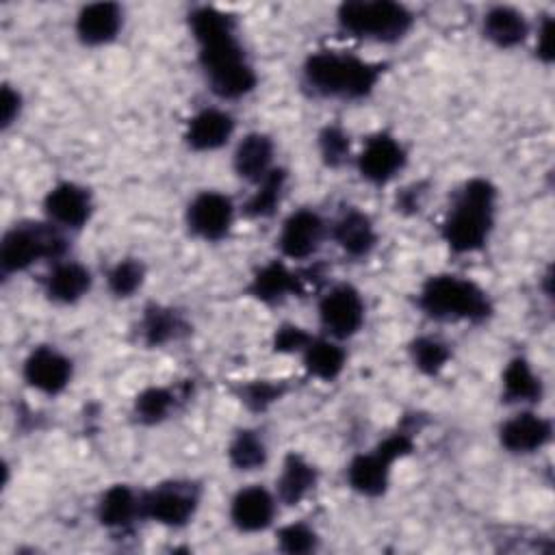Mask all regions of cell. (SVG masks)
<instances>
[{
    "label": "cell",
    "instance_id": "obj_32",
    "mask_svg": "<svg viewBox=\"0 0 555 555\" xmlns=\"http://www.w3.org/2000/svg\"><path fill=\"white\" fill-rule=\"evenodd\" d=\"M408 351L414 366L425 375H438L451 360V347L438 336H418Z\"/></svg>",
    "mask_w": 555,
    "mask_h": 555
},
{
    "label": "cell",
    "instance_id": "obj_24",
    "mask_svg": "<svg viewBox=\"0 0 555 555\" xmlns=\"http://www.w3.org/2000/svg\"><path fill=\"white\" fill-rule=\"evenodd\" d=\"M319 473L312 462H308L301 453H286L282 460V468L275 477V496L284 505L301 503L317 486Z\"/></svg>",
    "mask_w": 555,
    "mask_h": 555
},
{
    "label": "cell",
    "instance_id": "obj_12",
    "mask_svg": "<svg viewBox=\"0 0 555 555\" xmlns=\"http://www.w3.org/2000/svg\"><path fill=\"white\" fill-rule=\"evenodd\" d=\"M24 382L43 395H59L63 392L74 375L72 360L50 345L35 347L24 364H22Z\"/></svg>",
    "mask_w": 555,
    "mask_h": 555
},
{
    "label": "cell",
    "instance_id": "obj_15",
    "mask_svg": "<svg viewBox=\"0 0 555 555\" xmlns=\"http://www.w3.org/2000/svg\"><path fill=\"white\" fill-rule=\"evenodd\" d=\"M310 286L308 273L291 269L282 260H269L267 264L258 267L249 280V295L260 304H282L293 295H301Z\"/></svg>",
    "mask_w": 555,
    "mask_h": 555
},
{
    "label": "cell",
    "instance_id": "obj_17",
    "mask_svg": "<svg viewBox=\"0 0 555 555\" xmlns=\"http://www.w3.org/2000/svg\"><path fill=\"white\" fill-rule=\"evenodd\" d=\"M236 121L232 113L217 106L199 108L184 128V143L195 152H212L223 147L234 134Z\"/></svg>",
    "mask_w": 555,
    "mask_h": 555
},
{
    "label": "cell",
    "instance_id": "obj_27",
    "mask_svg": "<svg viewBox=\"0 0 555 555\" xmlns=\"http://www.w3.org/2000/svg\"><path fill=\"white\" fill-rule=\"evenodd\" d=\"M501 386L507 403H535L542 397V382L531 362L522 356H516L505 364Z\"/></svg>",
    "mask_w": 555,
    "mask_h": 555
},
{
    "label": "cell",
    "instance_id": "obj_25",
    "mask_svg": "<svg viewBox=\"0 0 555 555\" xmlns=\"http://www.w3.org/2000/svg\"><path fill=\"white\" fill-rule=\"evenodd\" d=\"M483 35L496 48H516L529 35V22L522 11L505 4L490 7L481 22Z\"/></svg>",
    "mask_w": 555,
    "mask_h": 555
},
{
    "label": "cell",
    "instance_id": "obj_29",
    "mask_svg": "<svg viewBox=\"0 0 555 555\" xmlns=\"http://www.w3.org/2000/svg\"><path fill=\"white\" fill-rule=\"evenodd\" d=\"M267 457H269V449L258 429H249V427L238 429L228 444V460L236 470H243V473L258 470L267 464Z\"/></svg>",
    "mask_w": 555,
    "mask_h": 555
},
{
    "label": "cell",
    "instance_id": "obj_28",
    "mask_svg": "<svg viewBox=\"0 0 555 555\" xmlns=\"http://www.w3.org/2000/svg\"><path fill=\"white\" fill-rule=\"evenodd\" d=\"M288 182V173L282 167H273L264 178H260L251 191V195L247 197V202L243 204V212L251 219H264L271 217L278 206L282 204L284 197V189Z\"/></svg>",
    "mask_w": 555,
    "mask_h": 555
},
{
    "label": "cell",
    "instance_id": "obj_11",
    "mask_svg": "<svg viewBox=\"0 0 555 555\" xmlns=\"http://www.w3.org/2000/svg\"><path fill=\"white\" fill-rule=\"evenodd\" d=\"M236 206L221 191H199L186 206V225L202 241H221L234 223Z\"/></svg>",
    "mask_w": 555,
    "mask_h": 555
},
{
    "label": "cell",
    "instance_id": "obj_18",
    "mask_svg": "<svg viewBox=\"0 0 555 555\" xmlns=\"http://www.w3.org/2000/svg\"><path fill=\"white\" fill-rule=\"evenodd\" d=\"M330 236L349 258H366L377 245V230L373 219L358 208L343 210L330 225Z\"/></svg>",
    "mask_w": 555,
    "mask_h": 555
},
{
    "label": "cell",
    "instance_id": "obj_30",
    "mask_svg": "<svg viewBox=\"0 0 555 555\" xmlns=\"http://www.w3.org/2000/svg\"><path fill=\"white\" fill-rule=\"evenodd\" d=\"M182 319L178 317L176 310L152 304L145 308L143 319H141V336L143 343L150 347H160L173 338H178V334L182 332Z\"/></svg>",
    "mask_w": 555,
    "mask_h": 555
},
{
    "label": "cell",
    "instance_id": "obj_3",
    "mask_svg": "<svg viewBox=\"0 0 555 555\" xmlns=\"http://www.w3.org/2000/svg\"><path fill=\"white\" fill-rule=\"evenodd\" d=\"M496 189L486 178H473L455 193L442 221V238L455 254L481 249L494 228Z\"/></svg>",
    "mask_w": 555,
    "mask_h": 555
},
{
    "label": "cell",
    "instance_id": "obj_14",
    "mask_svg": "<svg viewBox=\"0 0 555 555\" xmlns=\"http://www.w3.org/2000/svg\"><path fill=\"white\" fill-rule=\"evenodd\" d=\"M43 212L48 221L63 230H80L91 219L93 199L82 184L63 180L46 193Z\"/></svg>",
    "mask_w": 555,
    "mask_h": 555
},
{
    "label": "cell",
    "instance_id": "obj_34",
    "mask_svg": "<svg viewBox=\"0 0 555 555\" xmlns=\"http://www.w3.org/2000/svg\"><path fill=\"white\" fill-rule=\"evenodd\" d=\"M275 544L280 551L291 553V555L312 553L319 548V533L308 522L295 520V522L282 525L275 531Z\"/></svg>",
    "mask_w": 555,
    "mask_h": 555
},
{
    "label": "cell",
    "instance_id": "obj_33",
    "mask_svg": "<svg viewBox=\"0 0 555 555\" xmlns=\"http://www.w3.org/2000/svg\"><path fill=\"white\" fill-rule=\"evenodd\" d=\"M145 280V267L137 258L117 260L106 273V286L115 297H132Z\"/></svg>",
    "mask_w": 555,
    "mask_h": 555
},
{
    "label": "cell",
    "instance_id": "obj_39",
    "mask_svg": "<svg viewBox=\"0 0 555 555\" xmlns=\"http://www.w3.org/2000/svg\"><path fill=\"white\" fill-rule=\"evenodd\" d=\"M538 56L544 61L553 59V22L546 17L542 26L538 28V41H535Z\"/></svg>",
    "mask_w": 555,
    "mask_h": 555
},
{
    "label": "cell",
    "instance_id": "obj_26",
    "mask_svg": "<svg viewBox=\"0 0 555 555\" xmlns=\"http://www.w3.org/2000/svg\"><path fill=\"white\" fill-rule=\"evenodd\" d=\"M301 362L308 375L321 382H332L343 373L347 364V353L340 340L332 336H312L301 351Z\"/></svg>",
    "mask_w": 555,
    "mask_h": 555
},
{
    "label": "cell",
    "instance_id": "obj_20",
    "mask_svg": "<svg viewBox=\"0 0 555 555\" xmlns=\"http://www.w3.org/2000/svg\"><path fill=\"white\" fill-rule=\"evenodd\" d=\"M392 464L395 460H390L379 447L369 453H358L347 464V483L362 496H379L388 490Z\"/></svg>",
    "mask_w": 555,
    "mask_h": 555
},
{
    "label": "cell",
    "instance_id": "obj_9",
    "mask_svg": "<svg viewBox=\"0 0 555 555\" xmlns=\"http://www.w3.org/2000/svg\"><path fill=\"white\" fill-rule=\"evenodd\" d=\"M330 228L325 219L312 208L293 210L280 225L278 247L288 260H308L323 245Z\"/></svg>",
    "mask_w": 555,
    "mask_h": 555
},
{
    "label": "cell",
    "instance_id": "obj_35",
    "mask_svg": "<svg viewBox=\"0 0 555 555\" xmlns=\"http://www.w3.org/2000/svg\"><path fill=\"white\" fill-rule=\"evenodd\" d=\"M319 154L327 167H340L351 156L349 134L340 126H325L319 132Z\"/></svg>",
    "mask_w": 555,
    "mask_h": 555
},
{
    "label": "cell",
    "instance_id": "obj_23",
    "mask_svg": "<svg viewBox=\"0 0 555 555\" xmlns=\"http://www.w3.org/2000/svg\"><path fill=\"white\" fill-rule=\"evenodd\" d=\"M93 278L91 271L76 260H59L52 264L43 280V291L54 304H76L91 291Z\"/></svg>",
    "mask_w": 555,
    "mask_h": 555
},
{
    "label": "cell",
    "instance_id": "obj_38",
    "mask_svg": "<svg viewBox=\"0 0 555 555\" xmlns=\"http://www.w3.org/2000/svg\"><path fill=\"white\" fill-rule=\"evenodd\" d=\"M22 113V95L17 89H13L11 85L2 87V95H0V119H2V128H9L11 124L17 121Z\"/></svg>",
    "mask_w": 555,
    "mask_h": 555
},
{
    "label": "cell",
    "instance_id": "obj_22",
    "mask_svg": "<svg viewBox=\"0 0 555 555\" xmlns=\"http://www.w3.org/2000/svg\"><path fill=\"white\" fill-rule=\"evenodd\" d=\"M124 26V11L115 2H93L76 15V35L85 46H104L117 39Z\"/></svg>",
    "mask_w": 555,
    "mask_h": 555
},
{
    "label": "cell",
    "instance_id": "obj_10",
    "mask_svg": "<svg viewBox=\"0 0 555 555\" xmlns=\"http://www.w3.org/2000/svg\"><path fill=\"white\" fill-rule=\"evenodd\" d=\"M408 163V152L403 143L390 132L371 134L360 154L356 156L358 173L371 184H386L395 180Z\"/></svg>",
    "mask_w": 555,
    "mask_h": 555
},
{
    "label": "cell",
    "instance_id": "obj_36",
    "mask_svg": "<svg viewBox=\"0 0 555 555\" xmlns=\"http://www.w3.org/2000/svg\"><path fill=\"white\" fill-rule=\"evenodd\" d=\"M286 392V386L282 382H271V379H256L249 382L241 388V401L254 410V412H262L269 405H273L275 401H280V397Z\"/></svg>",
    "mask_w": 555,
    "mask_h": 555
},
{
    "label": "cell",
    "instance_id": "obj_6",
    "mask_svg": "<svg viewBox=\"0 0 555 555\" xmlns=\"http://www.w3.org/2000/svg\"><path fill=\"white\" fill-rule=\"evenodd\" d=\"M338 26L351 37L392 43L408 35L414 15L408 7L390 0L343 2L336 13Z\"/></svg>",
    "mask_w": 555,
    "mask_h": 555
},
{
    "label": "cell",
    "instance_id": "obj_16",
    "mask_svg": "<svg viewBox=\"0 0 555 555\" xmlns=\"http://www.w3.org/2000/svg\"><path fill=\"white\" fill-rule=\"evenodd\" d=\"M551 421L533 410H518L499 427L501 447L516 455H529L544 449L551 442Z\"/></svg>",
    "mask_w": 555,
    "mask_h": 555
},
{
    "label": "cell",
    "instance_id": "obj_2",
    "mask_svg": "<svg viewBox=\"0 0 555 555\" xmlns=\"http://www.w3.org/2000/svg\"><path fill=\"white\" fill-rule=\"evenodd\" d=\"M382 74V63L338 50H319L304 63V82L321 98H366L377 87Z\"/></svg>",
    "mask_w": 555,
    "mask_h": 555
},
{
    "label": "cell",
    "instance_id": "obj_37",
    "mask_svg": "<svg viewBox=\"0 0 555 555\" xmlns=\"http://www.w3.org/2000/svg\"><path fill=\"white\" fill-rule=\"evenodd\" d=\"M312 334L297 323H284L273 334V351L278 353H301L310 343Z\"/></svg>",
    "mask_w": 555,
    "mask_h": 555
},
{
    "label": "cell",
    "instance_id": "obj_4",
    "mask_svg": "<svg viewBox=\"0 0 555 555\" xmlns=\"http://www.w3.org/2000/svg\"><path fill=\"white\" fill-rule=\"evenodd\" d=\"M418 308L436 321H486L492 314L488 293L455 273L429 275L418 291Z\"/></svg>",
    "mask_w": 555,
    "mask_h": 555
},
{
    "label": "cell",
    "instance_id": "obj_7",
    "mask_svg": "<svg viewBox=\"0 0 555 555\" xmlns=\"http://www.w3.org/2000/svg\"><path fill=\"white\" fill-rule=\"evenodd\" d=\"M143 518L180 529L189 525L199 507V486L189 479H169L141 492Z\"/></svg>",
    "mask_w": 555,
    "mask_h": 555
},
{
    "label": "cell",
    "instance_id": "obj_8",
    "mask_svg": "<svg viewBox=\"0 0 555 555\" xmlns=\"http://www.w3.org/2000/svg\"><path fill=\"white\" fill-rule=\"evenodd\" d=\"M317 314L325 336L345 340L362 330L366 319V306L360 291L353 284L340 282L330 286L321 295Z\"/></svg>",
    "mask_w": 555,
    "mask_h": 555
},
{
    "label": "cell",
    "instance_id": "obj_19",
    "mask_svg": "<svg viewBox=\"0 0 555 555\" xmlns=\"http://www.w3.org/2000/svg\"><path fill=\"white\" fill-rule=\"evenodd\" d=\"M95 518L104 529L126 531L139 518H143L141 492L126 483H115L106 488L95 503Z\"/></svg>",
    "mask_w": 555,
    "mask_h": 555
},
{
    "label": "cell",
    "instance_id": "obj_13",
    "mask_svg": "<svg viewBox=\"0 0 555 555\" xmlns=\"http://www.w3.org/2000/svg\"><path fill=\"white\" fill-rule=\"evenodd\" d=\"M278 503L280 501L273 490L260 483H249L236 490V494L230 499L228 516L238 531L258 533L273 525L278 514Z\"/></svg>",
    "mask_w": 555,
    "mask_h": 555
},
{
    "label": "cell",
    "instance_id": "obj_5",
    "mask_svg": "<svg viewBox=\"0 0 555 555\" xmlns=\"http://www.w3.org/2000/svg\"><path fill=\"white\" fill-rule=\"evenodd\" d=\"M67 230L52 221H22L9 228L0 243V267L4 275L26 271L39 260L59 262L65 258L69 241Z\"/></svg>",
    "mask_w": 555,
    "mask_h": 555
},
{
    "label": "cell",
    "instance_id": "obj_21",
    "mask_svg": "<svg viewBox=\"0 0 555 555\" xmlns=\"http://www.w3.org/2000/svg\"><path fill=\"white\" fill-rule=\"evenodd\" d=\"M275 143L264 132H247L234 147L232 167L241 180L256 184L275 167Z\"/></svg>",
    "mask_w": 555,
    "mask_h": 555
},
{
    "label": "cell",
    "instance_id": "obj_1",
    "mask_svg": "<svg viewBox=\"0 0 555 555\" xmlns=\"http://www.w3.org/2000/svg\"><path fill=\"white\" fill-rule=\"evenodd\" d=\"M189 28L197 41L208 87L217 98L238 100L256 89L258 76L236 37L232 15L215 7H197L189 13Z\"/></svg>",
    "mask_w": 555,
    "mask_h": 555
},
{
    "label": "cell",
    "instance_id": "obj_31",
    "mask_svg": "<svg viewBox=\"0 0 555 555\" xmlns=\"http://www.w3.org/2000/svg\"><path fill=\"white\" fill-rule=\"evenodd\" d=\"M178 392L169 386H147L134 399V416L145 425H156L169 418L178 405Z\"/></svg>",
    "mask_w": 555,
    "mask_h": 555
}]
</instances>
